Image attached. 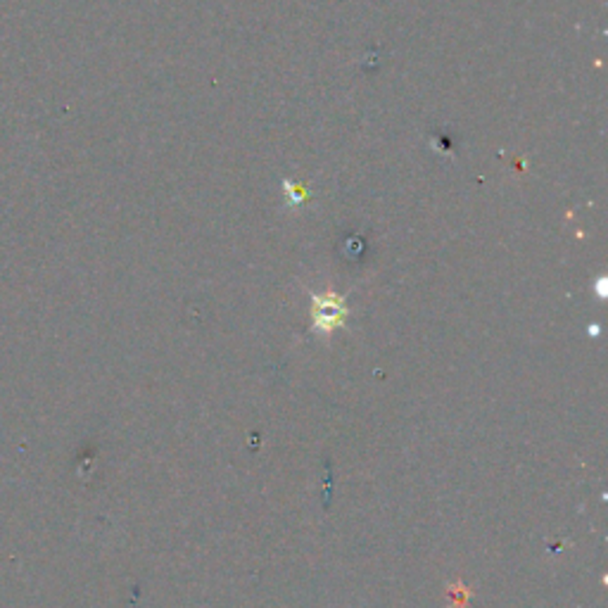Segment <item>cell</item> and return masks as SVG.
<instances>
[{
	"mask_svg": "<svg viewBox=\"0 0 608 608\" xmlns=\"http://www.w3.org/2000/svg\"><path fill=\"white\" fill-rule=\"evenodd\" d=\"M345 319H348V304L340 297L333 292L312 297V321L319 333L331 335L345 324Z\"/></svg>",
	"mask_w": 608,
	"mask_h": 608,
	"instance_id": "cell-1",
	"label": "cell"
}]
</instances>
